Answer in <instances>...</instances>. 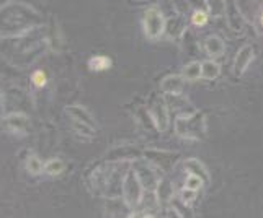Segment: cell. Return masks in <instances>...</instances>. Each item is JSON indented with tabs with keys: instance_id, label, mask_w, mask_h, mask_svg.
Instances as JSON below:
<instances>
[{
	"instance_id": "4",
	"label": "cell",
	"mask_w": 263,
	"mask_h": 218,
	"mask_svg": "<svg viewBox=\"0 0 263 218\" xmlns=\"http://www.w3.org/2000/svg\"><path fill=\"white\" fill-rule=\"evenodd\" d=\"M144 189L146 187H144L142 181L139 179L138 172H136V169L131 166L128 169V172H126L124 183H123V199L126 201V204L131 207V210L138 208L142 204Z\"/></svg>"
},
{
	"instance_id": "28",
	"label": "cell",
	"mask_w": 263,
	"mask_h": 218,
	"mask_svg": "<svg viewBox=\"0 0 263 218\" xmlns=\"http://www.w3.org/2000/svg\"><path fill=\"white\" fill-rule=\"evenodd\" d=\"M72 129H74L79 135H87V137H93L95 135V127L88 125L85 122H79V121H72Z\"/></svg>"
},
{
	"instance_id": "6",
	"label": "cell",
	"mask_w": 263,
	"mask_h": 218,
	"mask_svg": "<svg viewBox=\"0 0 263 218\" xmlns=\"http://www.w3.org/2000/svg\"><path fill=\"white\" fill-rule=\"evenodd\" d=\"M131 166L136 169V172H138V176L142 181L144 187H146L147 190H156L159 181L162 178V172L164 171H160L156 165H152V163L144 157H142V160L141 158L134 160L131 163Z\"/></svg>"
},
{
	"instance_id": "27",
	"label": "cell",
	"mask_w": 263,
	"mask_h": 218,
	"mask_svg": "<svg viewBox=\"0 0 263 218\" xmlns=\"http://www.w3.org/2000/svg\"><path fill=\"white\" fill-rule=\"evenodd\" d=\"M26 171H28L30 175H33V176L41 175V172L44 171V165H43V161L40 160V157L30 155L28 158H26Z\"/></svg>"
},
{
	"instance_id": "33",
	"label": "cell",
	"mask_w": 263,
	"mask_h": 218,
	"mask_svg": "<svg viewBox=\"0 0 263 218\" xmlns=\"http://www.w3.org/2000/svg\"><path fill=\"white\" fill-rule=\"evenodd\" d=\"M186 4L193 10H206L208 12V0H186Z\"/></svg>"
},
{
	"instance_id": "20",
	"label": "cell",
	"mask_w": 263,
	"mask_h": 218,
	"mask_svg": "<svg viewBox=\"0 0 263 218\" xmlns=\"http://www.w3.org/2000/svg\"><path fill=\"white\" fill-rule=\"evenodd\" d=\"M183 166H185V171H186V172H192V175H196V176L201 178V179L204 181V184H206V186L211 183L210 172H208L206 166H204L199 160H196V158H188V160L183 163Z\"/></svg>"
},
{
	"instance_id": "25",
	"label": "cell",
	"mask_w": 263,
	"mask_h": 218,
	"mask_svg": "<svg viewBox=\"0 0 263 218\" xmlns=\"http://www.w3.org/2000/svg\"><path fill=\"white\" fill-rule=\"evenodd\" d=\"M221 74V67L219 63H216L214 60H204L203 62V78L206 80H216Z\"/></svg>"
},
{
	"instance_id": "32",
	"label": "cell",
	"mask_w": 263,
	"mask_h": 218,
	"mask_svg": "<svg viewBox=\"0 0 263 218\" xmlns=\"http://www.w3.org/2000/svg\"><path fill=\"white\" fill-rule=\"evenodd\" d=\"M31 81L34 83V86L43 88L44 85L48 83V77H46V74H44L43 70H36L34 74L31 75Z\"/></svg>"
},
{
	"instance_id": "9",
	"label": "cell",
	"mask_w": 263,
	"mask_h": 218,
	"mask_svg": "<svg viewBox=\"0 0 263 218\" xmlns=\"http://www.w3.org/2000/svg\"><path fill=\"white\" fill-rule=\"evenodd\" d=\"M226 21H228L229 28L235 33H242L246 28V18H243L242 12L239 10L235 0H226Z\"/></svg>"
},
{
	"instance_id": "31",
	"label": "cell",
	"mask_w": 263,
	"mask_h": 218,
	"mask_svg": "<svg viewBox=\"0 0 263 218\" xmlns=\"http://www.w3.org/2000/svg\"><path fill=\"white\" fill-rule=\"evenodd\" d=\"M208 18H210V13H208L206 10H193L192 23L195 26H204L208 23Z\"/></svg>"
},
{
	"instance_id": "18",
	"label": "cell",
	"mask_w": 263,
	"mask_h": 218,
	"mask_svg": "<svg viewBox=\"0 0 263 218\" xmlns=\"http://www.w3.org/2000/svg\"><path fill=\"white\" fill-rule=\"evenodd\" d=\"M67 114L70 117V121H79V122H85L88 125H92L97 129V122L93 119V116L90 114L84 106H79V104H72V106H67Z\"/></svg>"
},
{
	"instance_id": "17",
	"label": "cell",
	"mask_w": 263,
	"mask_h": 218,
	"mask_svg": "<svg viewBox=\"0 0 263 218\" xmlns=\"http://www.w3.org/2000/svg\"><path fill=\"white\" fill-rule=\"evenodd\" d=\"M142 157V151H139L138 148L133 147H120L115 148L110 155H108V160L110 161H134Z\"/></svg>"
},
{
	"instance_id": "1",
	"label": "cell",
	"mask_w": 263,
	"mask_h": 218,
	"mask_svg": "<svg viewBox=\"0 0 263 218\" xmlns=\"http://www.w3.org/2000/svg\"><path fill=\"white\" fill-rule=\"evenodd\" d=\"M43 25L41 13L26 4L2 7V38H13L31 33Z\"/></svg>"
},
{
	"instance_id": "2",
	"label": "cell",
	"mask_w": 263,
	"mask_h": 218,
	"mask_svg": "<svg viewBox=\"0 0 263 218\" xmlns=\"http://www.w3.org/2000/svg\"><path fill=\"white\" fill-rule=\"evenodd\" d=\"M13 39L16 41V46L13 48L5 46V57L13 66H30V63H33L46 51V48H49L46 41V34L40 39L30 41V33H26L22 36H13Z\"/></svg>"
},
{
	"instance_id": "5",
	"label": "cell",
	"mask_w": 263,
	"mask_h": 218,
	"mask_svg": "<svg viewBox=\"0 0 263 218\" xmlns=\"http://www.w3.org/2000/svg\"><path fill=\"white\" fill-rule=\"evenodd\" d=\"M147 109L151 113V117L154 121V125H156V129L159 132H165L170 125V109L167 104V99L164 96L152 95L147 103Z\"/></svg>"
},
{
	"instance_id": "8",
	"label": "cell",
	"mask_w": 263,
	"mask_h": 218,
	"mask_svg": "<svg viewBox=\"0 0 263 218\" xmlns=\"http://www.w3.org/2000/svg\"><path fill=\"white\" fill-rule=\"evenodd\" d=\"M165 23L167 20L157 8H147L146 13H144V31H146V36L151 39H157L162 34H165Z\"/></svg>"
},
{
	"instance_id": "7",
	"label": "cell",
	"mask_w": 263,
	"mask_h": 218,
	"mask_svg": "<svg viewBox=\"0 0 263 218\" xmlns=\"http://www.w3.org/2000/svg\"><path fill=\"white\" fill-rule=\"evenodd\" d=\"M142 157L149 160L152 165H156L160 171H170L174 169L177 165V161L181 158L178 151H170V150H156V148H149L142 151Z\"/></svg>"
},
{
	"instance_id": "22",
	"label": "cell",
	"mask_w": 263,
	"mask_h": 218,
	"mask_svg": "<svg viewBox=\"0 0 263 218\" xmlns=\"http://www.w3.org/2000/svg\"><path fill=\"white\" fill-rule=\"evenodd\" d=\"M181 75H183V78L186 81H196L199 78H203V62H190L186 63V66L183 67V70H181Z\"/></svg>"
},
{
	"instance_id": "34",
	"label": "cell",
	"mask_w": 263,
	"mask_h": 218,
	"mask_svg": "<svg viewBox=\"0 0 263 218\" xmlns=\"http://www.w3.org/2000/svg\"><path fill=\"white\" fill-rule=\"evenodd\" d=\"M257 28H258V33H263V13L260 15L258 18V25H257Z\"/></svg>"
},
{
	"instance_id": "3",
	"label": "cell",
	"mask_w": 263,
	"mask_h": 218,
	"mask_svg": "<svg viewBox=\"0 0 263 218\" xmlns=\"http://www.w3.org/2000/svg\"><path fill=\"white\" fill-rule=\"evenodd\" d=\"M208 132L206 117L201 111L178 116L175 119V134L186 140H203Z\"/></svg>"
},
{
	"instance_id": "24",
	"label": "cell",
	"mask_w": 263,
	"mask_h": 218,
	"mask_svg": "<svg viewBox=\"0 0 263 218\" xmlns=\"http://www.w3.org/2000/svg\"><path fill=\"white\" fill-rule=\"evenodd\" d=\"M64 169H66L64 161L59 158H51L44 163V172H46L48 176H59Z\"/></svg>"
},
{
	"instance_id": "26",
	"label": "cell",
	"mask_w": 263,
	"mask_h": 218,
	"mask_svg": "<svg viewBox=\"0 0 263 218\" xmlns=\"http://www.w3.org/2000/svg\"><path fill=\"white\" fill-rule=\"evenodd\" d=\"M208 13L213 18H221L226 13V0H208Z\"/></svg>"
},
{
	"instance_id": "19",
	"label": "cell",
	"mask_w": 263,
	"mask_h": 218,
	"mask_svg": "<svg viewBox=\"0 0 263 218\" xmlns=\"http://www.w3.org/2000/svg\"><path fill=\"white\" fill-rule=\"evenodd\" d=\"M203 48L210 57H221L226 52V44H224L222 38H219V36H216V34L208 36L203 42Z\"/></svg>"
},
{
	"instance_id": "15",
	"label": "cell",
	"mask_w": 263,
	"mask_h": 218,
	"mask_svg": "<svg viewBox=\"0 0 263 218\" xmlns=\"http://www.w3.org/2000/svg\"><path fill=\"white\" fill-rule=\"evenodd\" d=\"M186 30V21H185V16L183 15H174L172 18H168L167 23H165V34L168 38H180Z\"/></svg>"
},
{
	"instance_id": "14",
	"label": "cell",
	"mask_w": 263,
	"mask_h": 218,
	"mask_svg": "<svg viewBox=\"0 0 263 218\" xmlns=\"http://www.w3.org/2000/svg\"><path fill=\"white\" fill-rule=\"evenodd\" d=\"M46 41H48V46L54 52H61L62 49H64V36H62L61 30L58 28V23L54 21V20H51V23L48 26Z\"/></svg>"
},
{
	"instance_id": "12",
	"label": "cell",
	"mask_w": 263,
	"mask_h": 218,
	"mask_svg": "<svg viewBox=\"0 0 263 218\" xmlns=\"http://www.w3.org/2000/svg\"><path fill=\"white\" fill-rule=\"evenodd\" d=\"M154 192H156V195L159 199V204L165 205V204H170L175 199V186L167 176H162Z\"/></svg>"
},
{
	"instance_id": "23",
	"label": "cell",
	"mask_w": 263,
	"mask_h": 218,
	"mask_svg": "<svg viewBox=\"0 0 263 218\" xmlns=\"http://www.w3.org/2000/svg\"><path fill=\"white\" fill-rule=\"evenodd\" d=\"M111 67V59L108 56H93L88 60V69L93 72H103Z\"/></svg>"
},
{
	"instance_id": "21",
	"label": "cell",
	"mask_w": 263,
	"mask_h": 218,
	"mask_svg": "<svg viewBox=\"0 0 263 218\" xmlns=\"http://www.w3.org/2000/svg\"><path fill=\"white\" fill-rule=\"evenodd\" d=\"M106 213L110 216H118L123 215L126 210H131V207L126 204V201L123 199V195L120 197H106Z\"/></svg>"
},
{
	"instance_id": "11",
	"label": "cell",
	"mask_w": 263,
	"mask_h": 218,
	"mask_svg": "<svg viewBox=\"0 0 263 218\" xmlns=\"http://www.w3.org/2000/svg\"><path fill=\"white\" fill-rule=\"evenodd\" d=\"M253 57H255V51H253L250 44H246L243 48H240L237 56H235V60H234V74L237 77L246 74V70L252 63Z\"/></svg>"
},
{
	"instance_id": "30",
	"label": "cell",
	"mask_w": 263,
	"mask_h": 218,
	"mask_svg": "<svg viewBox=\"0 0 263 218\" xmlns=\"http://www.w3.org/2000/svg\"><path fill=\"white\" fill-rule=\"evenodd\" d=\"M185 186L186 187H190V189H195V190H199L203 186H206L204 184V181L199 178V176H196V175H192V172H188V176H186V179H185Z\"/></svg>"
},
{
	"instance_id": "16",
	"label": "cell",
	"mask_w": 263,
	"mask_h": 218,
	"mask_svg": "<svg viewBox=\"0 0 263 218\" xmlns=\"http://www.w3.org/2000/svg\"><path fill=\"white\" fill-rule=\"evenodd\" d=\"M167 104H168V109H174L177 113H181L180 116L183 114H190L193 113V106L192 103L188 101V98H185L183 95H167Z\"/></svg>"
},
{
	"instance_id": "13",
	"label": "cell",
	"mask_w": 263,
	"mask_h": 218,
	"mask_svg": "<svg viewBox=\"0 0 263 218\" xmlns=\"http://www.w3.org/2000/svg\"><path fill=\"white\" fill-rule=\"evenodd\" d=\"M185 78L183 75H167L160 81V90L165 95H180L183 93L185 88Z\"/></svg>"
},
{
	"instance_id": "29",
	"label": "cell",
	"mask_w": 263,
	"mask_h": 218,
	"mask_svg": "<svg viewBox=\"0 0 263 218\" xmlns=\"http://www.w3.org/2000/svg\"><path fill=\"white\" fill-rule=\"evenodd\" d=\"M178 195H180V201L183 202V204H186V205H192L195 201H196V195H198V190H195V189H190V187H183L178 192Z\"/></svg>"
},
{
	"instance_id": "10",
	"label": "cell",
	"mask_w": 263,
	"mask_h": 218,
	"mask_svg": "<svg viewBox=\"0 0 263 218\" xmlns=\"http://www.w3.org/2000/svg\"><path fill=\"white\" fill-rule=\"evenodd\" d=\"M4 122H5L7 130H10L16 135H25L26 132H28L30 117L22 111H15V113L7 114Z\"/></svg>"
}]
</instances>
